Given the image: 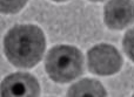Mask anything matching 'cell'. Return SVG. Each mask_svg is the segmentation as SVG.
Returning a JSON list of instances; mask_svg holds the SVG:
<instances>
[{
  "label": "cell",
  "instance_id": "6da1fadb",
  "mask_svg": "<svg viewBox=\"0 0 134 97\" xmlns=\"http://www.w3.org/2000/svg\"><path fill=\"white\" fill-rule=\"evenodd\" d=\"M46 48L44 32L35 25H16L4 40L7 60L18 68H32L40 62Z\"/></svg>",
  "mask_w": 134,
  "mask_h": 97
},
{
  "label": "cell",
  "instance_id": "7a4b0ae2",
  "mask_svg": "<svg viewBox=\"0 0 134 97\" xmlns=\"http://www.w3.org/2000/svg\"><path fill=\"white\" fill-rule=\"evenodd\" d=\"M45 68L49 79L57 83H67L83 73V55L73 46H55L45 57Z\"/></svg>",
  "mask_w": 134,
  "mask_h": 97
},
{
  "label": "cell",
  "instance_id": "3957f363",
  "mask_svg": "<svg viewBox=\"0 0 134 97\" xmlns=\"http://www.w3.org/2000/svg\"><path fill=\"white\" fill-rule=\"evenodd\" d=\"M87 66L91 73L99 76H111L122 66V57L115 47L101 43L92 47L87 53Z\"/></svg>",
  "mask_w": 134,
  "mask_h": 97
},
{
  "label": "cell",
  "instance_id": "277c9868",
  "mask_svg": "<svg viewBox=\"0 0 134 97\" xmlns=\"http://www.w3.org/2000/svg\"><path fill=\"white\" fill-rule=\"evenodd\" d=\"M40 95L38 80L27 73H14L1 82L2 97H34Z\"/></svg>",
  "mask_w": 134,
  "mask_h": 97
},
{
  "label": "cell",
  "instance_id": "5b68a950",
  "mask_svg": "<svg viewBox=\"0 0 134 97\" xmlns=\"http://www.w3.org/2000/svg\"><path fill=\"white\" fill-rule=\"evenodd\" d=\"M105 25L120 30L134 22V2L132 0H109L104 8Z\"/></svg>",
  "mask_w": 134,
  "mask_h": 97
},
{
  "label": "cell",
  "instance_id": "8992f818",
  "mask_svg": "<svg viewBox=\"0 0 134 97\" xmlns=\"http://www.w3.org/2000/svg\"><path fill=\"white\" fill-rule=\"evenodd\" d=\"M67 96L71 97H83V96H107L104 86L97 80L92 79H83L76 83L72 84L71 88L67 91Z\"/></svg>",
  "mask_w": 134,
  "mask_h": 97
},
{
  "label": "cell",
  "instance_id": "52a82bcc",
  "mask_svg": "<svg viewBox=\"0 0 134 97\" xmlns=\"http://www.w3.org/2000/svg\"><path fill=\"white\" fill-rule=\"evenodd\" d=\"M27 0H0V9L4 14H15L20 12Z\"/></svg>",
  "mask_w": 134,
  "mask_h": 97
},
{
  "label": "cell",
  "instance_id": "ba28073f",
  "mask_svg": "<svg viewBox=\"0 0 134 97\" xmlns=\"http://www.w3.org/2000/svg\"><path fill=\"white\" fill-rule=\"evenodd\" d=\"M122 46L126 55L134 62V28L127 30L122 40Z\"/></svg>",
  "mask_w": 134,
  "mask_h": 97
},
{
  "label": "cell",
  "instance_id": "9c48e42d",
  "mask_svg": "<svg viewBox=\"0 0 134 97\" xmlns=\"http://www.w3.org/2000/svg\"><path fill=\"white\" fill-rule=\"evenodd\" d=\"M53 1H57V2H64V1H67V0H53Z\"/></svg>",
  "mask_w": 134,
  "mask_h": 97
},
{
  "label": "cell",
  "instance_id": "30bf717a",
  "mask_svg": "<svg viewBox=\"0 0 134 97\" xmlns=\"http://www.w3.org/2000/svg\"><path fill=\"white\" fill-rule=\"evenodd\" d=\"M91 1H104V0H91Z\"/></svg>",
  "mask_w": 134,
  "mask_h": 97
},
{
  "label": "cell",
  "instance_id": "8fae6325",
  "mask_svg": "<svg viewBox=\"0 0 134 97\" xmlns=\"http://www.w3.org/2000/svg\"><path fill=\"white\" fill-rule=\"evenodd\" d=\"M133 96H134V95H133Z\"/></svg>",
  "mask_w": 134,
  "mask_h": 97
}]
</instances>
